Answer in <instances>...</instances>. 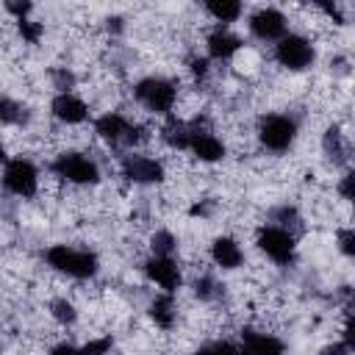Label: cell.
Instances as JSON below:
<instances>
[{
  "label": "cell",
  "mask_w": 355,
  "mask_h": 355,
  "mask_svg": "<svg viewBox=\"0 0 355 355\" xmlns=\"http://www.w3.org/2000/svg\"><path fill=\"white\" fill-rule=\"evenodd\" d=\"M44 261L50 269H55L72 280H89L100 269V261L92 250H80L72 244H50L44 250Z\"/></svg>",
  "instance_id": "cell-1"
},
{
  "label": "cell",
  "mask_w": 355,
  "mask_h": 355,
  "mask_svg": "<svg viewBox=\"0 0 355 355\" xmlns=\"http://www.w3.org/2000/svg\"><path fill=\"white\" fill-rule=\"evenodd\" d=\"M133 100L150 114L169 116L178 103V83L164 75H147L133 83Z\"/></svg>",
  "instance_id": "cell-2"
},
{
  "label": "cell",
  "mask_w": 355,
  "mask_h": 355,
  "mask_svg": "<svg viewBox=\"0 0 355 355\" xmlns=\"http://www.w3.org/2000/svg\"><path fill=\"white\" fill-rule=\"evenodd\" d=\"M94 133L111 144V147H136L139 141L147 139V130L141 125H136L133 119H128L119 111H105L103 116L94 119Z\"/></svg>",
  "instance_id": "cell-3"
},
{
  "label": "cell",
  "mask_w": 355,
  "mask_h": 355,
  "mask_svg": "<svg viewBox=\"0 0 355 355\" xmlns=\"http://www.w3.org/2000/svg\"><path fill=\"white\" fill-rule=\"evenodd\" d=\"M297 119L291 114H263L258 122V141L269 153H288L297 139Z\"/></svg>",
  "instance_id": "cell-4"
},
{
  "label": "cell",
  "mask_w": 355,
  "mask_h": 355,
  "mask_svg": "<svg viewBox=\"0 0 355 355\" xmlns=\"http://www.w3.org/2000/svg\"><path fill=\"white\" fill-rule=\"evenodd\" d=\"M50 169H53L55 178H61L67 183H75V186H94V183H100L97 161L89 158L86 153H78V150H67V153L55 155Z\"/></svg>",
  "instance_id": "cell-5"
},
{
  "label": "cell",
  "mask_w": 355,
  "mask_h": 355,
  "mask_svg": "<svg viewBox=\"0 0 355 355\" xmlns=\"http://www.w3.org/2000/svg\"><path fill=\"white\" fill-rule=\"evenodd\" d=\"M255 244L258 250L277 266H288L294 263V255H297V239L291 230L286 227H277V225H261L258 233H255Z\"/></svg>",
  "instance_id": "cell-6"
},
{
  "label": "cell",
  "mask_w": 355,
  "mask_h": 355,
  "mask_svg": "<svg viewBox=\"0 0 355 355\" xmlns=\"http://www.w3.org/2000/svg\"><path fill=\"white\" fill-rule=\"evenodd\" d=\"M0 180H3V189L8 194L22 197V200H28L39 191V169L31 158H22V155L8 158L3 164V178Z\"/></svg>",
  "instance_id": "cell-7"
},
{
  "label": "cell",
  "mask_w": 355,
  "mask_h": 355,
  "mask_svg": "<svg viewBox=\"0 0 355 355\" xmlns=\"http://www.w3.org/2000/svg\"><path fill=\"white\" fill-rule=\"evenodd\" d=\"M275 61L283 69L302 72L316 61V47L311 44V39H305L300 33H286L283 39L275 42Z\"/></svg>",
  "instance_id": "cell-8"
},
{
  "label": "cell",
  "mask_w": 355,
  "mask_h": 355,
  "mask_svg": "<svg viewBox=\"0 0 355 355\" xmlns=\"http://www.w3.org/2000/svg\"><path fill=\"white\" fill-rule=\"evenodd\" d=\"M119 172L125 180L136 183V186H155L166 178V169L158 158L153 155H141V153H128L119 161Z\"/></svg>",
  "instance_id": "cell-9"
},
{
  "label": "cell",
  "mask_w": 355,
  "mask_h": 355,
  "mask_svg": "<svg viewBox=\"0 0 355 355\" xmlns=\"http://www.w3.org/2000/svg\"><path fill=\"white\" fill-rule=\"evenodd\" d=\"M250 33L258 39V42H277L288 33V19L280 8L275 6H263L258 11L250 14V22H247Z\"/></svg>",
  "instance_id": "cell-10"
},
{
  "label": "cell",
  "mask_w": 355,
  "mask_h": 355,
  "mask_svg": "<svg viewBox=\"0 0 355 355\" xmlns=\"http://www.w3.org/2000/svg\"><path fill=\"white\" fill-rule=\"evenodd\" d=\"M144 275L150 283H155L164 294H175L183 283V275H180V266L175 258L169 255H150L144 261Z\"/></svg>",
  "instance_id": "cell-11"
},
{
  "label": "cell",
  "mask_w": 355,
  "mask_h": 355,
  "mask_svg": "<svg viewBox=\"0 0 355 355\" xmlns=\"http://www.w3.org/2000/svg\"><path fill=\"white\" fill-rule=\"evenodd\" d=\"M186 153H191L197 161H202V164H216V161H222L225 158V141L216 136V133H211L208 128H202V125H191V130H189V144H186Z\"/></svg>",
  "instance_id": "cell-12"
},
{
  "label": "cell",
  "mask_w": 355,
  "mask_h": 355,
  "mask_svg": "<svg viewBox=\"0 0 355 355\" xmlns=\"http://www.w3.org/2000/svg\"><path fill=\"white\" fill-rule=\"evenodd\" d=\"M239 349H241V355H286L283 338H277L275 333L258 330V327H244L241 330Z\"/></svg>",
  "instance_id": "cell-13"
},
{
  "label": "cell",
  "mask_w": 355,
  "mask_h": 355,
  "mask_svg": "<svg viewBox=\"0 0 355 355\" xmlns=\"http://www.w3.org/2000/svg\"><path fill=\"white\" fill-rule=\"evenodd\" d=\"M50 111L64 125H80V122L89 119V105L72 92H58L53 97V103H50Z\"/></svg>",
  "instance_id": "cell-14"
},
{
  "label": "cell",
  "mask_w": 355,
  "mask_h": 355,
  "mask_svg": "<svg viewBox=\"0 0 355 355\" xmlns=\"http://www.w3.org/2000/svg\"><path fill=\"white\" fill-rule=\"evenodd\" d=\"M241 39L233 33V31H227V28H216V31H211L208 33V39H205V50H208V61H230L239 50H241Z\"/></svg>",
  "instance_id": "cell-15"
},
{
  "label": "cell",
  "mask_w": 355,
  "mask_h": 355,
  "mask_svg": "<svg viewBox=\"0 0 355 355\" xmlns=\"http://www.w3.org/2000/svg\"><path fill=\"white\" fill-rule=\"evenodd\" d=\"M211 261L219 269L230 272V269H239L244 263V250L233 236H216L211 241Z\"/></svg>",
  "instance_id": "cell-16"
},
{
  "label": "cell",
  "mask_w": 355,
  "mask_h": 355,
  "mask_svg": "<svg viewBox=\"0 0 355 355\" xmlns=\"http://www.w3.org/2000/svg\"><path fill=\"white\" fill-rule=\"evenodd\" d=\"M150 319L161 327V330H169L178 319V305H175V294H155V300L150 302Z\"/></svg>",
  "instance_id": "cell-17"
},
{
  "label": "cell",
  "mask_w": 355,
  "mask_h": 355,
  "mask_svg": "<svg viewBox=\"0 0 355 355\" xmlns=\"http://www.w3.org/2000/svg\"><path fill=\"white\" fill-rule=\"evenodd\" d=\"M322 150L333 164H347L349 158V141L344 139V133L338 128H327L322 136Z\"/></svg>",
  "instance_id": "cell-18"
},
{
  "label": "cell",
  "mask_w": 355,
  "mask_h": 355,
  "mask_svg": "<svg viewBox=\"0 0 355 355\" xmlns=\"http://www.w3.org/2000/svg\"><path fill=\"white\" fill-rule=\"evenodd\" d=\"M202 8H205L222 28L230 25V22H236V19L244 14V6H241L239 0H208Z\"/></svg>",
  "instance_id": "cell-19"
},
{
  "label": "cell",
  "mask_w": 355,
  "mask_h": 355,
  "mask_svg": "<svg viewBox=\"0 0 355 355\" xmlns=\"http://www.w3.org/2000/svg\"><path fill=\"white\" fill-rule=\"evenodd\" d=\"M28 122V108L14 100V97H0V125H25Z\"/></svg>",
  "instance_id": "cell-20"
},
{
  "label": "cell",
  "mask_w": 355,
  "mask_h": 355,
  "mask_svg": "<svg viewBox=\"0 0 355 355\" xmlns=\"http://www.w3.org/2000/svg\"><path fill=\"white\" fill-rule=\"evenodd\" d=\"M191 288H194V294H197L202 302H214V300H219V297L225 294V286H222L216 277H211V275H200V277L191 283Z\"/></svg>",
  "instance_id": "cell-21"
},
{
  "label": "cell",
  "mask_w": 355,
  "mask_h": 355,
  "mask_svg": "<svg viewBox=\"0 0 355 355\" xmlns=\"http://www.w3.org/2000/svg\"><path fill=\"white\" fill-rule=\"evenodd\" d=\"M150 250H153L150 255H169L172 258V252L178 250V239L169 230H155L150 239Z\"/></svg>",
  "instance_id": "cell-22"
},
{
  "label": "cell",
  "mask_w": 355,
  "mask_h": 355,
  "mask_svg": "<svg viewBox=\"0 0 355 355\" xmlns=\"http://www.w3.org/2000/svg\"><path fill=\"white\" fill-rule=\"evenodd\" d=\"M50 313H53V319L61 322V324H75V319H78L75 305H72L69 300H64V297H58V300L50 302Z\"/></svg>",
  "instance_id": "cell-23"
},
{
  "label": "cell",
  "mask_w": 355,
  "mask_h": 355,
  "mask_svg": "<svg viewBox=\"0 0 355 355\" xmlns=\"http://www.w3.org/2000/svg\"><path fill=\"white\" fill-rule=\"evenodd\" d=\"M191 355H241V349L233 341H208V344L197 347Z\"/></svg>",
  "instance_id": "cell-24"
},
{
  "label": "cell",
  "mask_w": 355,
  "mask_h": 355,
  "mask_svg": "<svg viewBox=\"0 0 355 355\" xmlns=\"http://www.w3.org/2000/svg\"><path fill=\"white\" fill-rule=\"evenodd\" d=\"M17 31H19V36L28 44H36L42 39V33H44V25L42 22H33V19H17Z\"/></svg>",
  "instance_id": "cell-25"
},
{
  "label": "cell",
  "mask_w": 355,
  "mask_h": 355,
  "mask_svg": "<svg viewBox=\"0 0 355 355\" xmlns=\"http://www.w3.org/2000/svg\"><path fill=\"white\" fill-rule=\"evenodd\" d=\"M111 347H114L111 336H103V338H92V341H89V344H83L80 349H83V355H105Z\"/></svg>",
  "instance_id": "cell-26"
},
{
  "label": "cell",
  "mask_w": 355,
  "mask_h": 355,
  "mask_svg": "<svg viewBox=\"0 0 355 355\" xmlns=\"http://www.w3.org/2000/svg\"><path fill=\"white\" fill-rule=\"evenodd\" d=\"M338 250H341L347 258H352V255H355V233H352V227L338 230Z\"/></svg>",
  "instance_id": "cell-27"
},
{
  "label": "cell",
  "mask_w": 355,
  "mask_h": 355,
  "mask_svg": "<svg viewBox=\"0 0 355 355\" xmlns=\"http://www.w3.org/2000/svg\"><path fill=\"white\" fill-rule=\"evenodd\" d=\"M319 355H352V347H349L347 341H333V344L322 347Z\"/></svg>",
  "instance_id": "cell-28"
},
{
  "label": "cell",
  "mask_w": 355,
  "mask_h": 355,
  "mask_svg": "<svg viewBox=\"0 0 355 355\" xmlns=\"http://www.w3.org/2000/svg\"><path fill=\"white\" fill-rule=\"evenodd\" d=\"M50 355H83V349L75 347V344H69V341H61V344H55L50 349Z\"/></svg>",
  "instance_id": "cell-29"
},
{
  "label": "cell",
  "mask_w": 355,
  "mask_h": 355,
  "mask_svg": "<svg viewBox=\"0 0 355 355\" xmlns=\"http://www.w3.org/2000/svg\"><path fill=\"white\" fill-rule=\"evenodd\" d=\"M6 8H8L17 19H28V14H31L33 6H31V3H6Z\"/></svg>",
  "instance_id": "cell-30"
},
{
  "label": "cell",
  "mask_w": 355,
  "mask_h": 355,
  "mask_svg": "<svg viewBox=\"0 0 355 355\" xmlns=\"http://www.w3.org/2000/svg\"><path fill=\"white\" fill-rule=\"evenodd\" d=\"M191 75L197 80H202L208 75V58H191Z\"/></svg>",
  "instance_id": "cell-31"
},
{
  "label": "cell",
  "mask_w": 355,
  "mask_h": 355,
  "mask_svg": "<svg viewBox=\"0 0 355 355\" xmlns=\"http://www.w3.org/2000/svg\"><path fill=\"white\" fill-rule=\"evenodd\" d=\"M352 180H355V175L347 172V175L341 178V183H338V194H341L344 200H352Z\"/></svg>",
  "instance_id": "cell-32"
},
{
  "label": "cell",
  "mask_w": 355,
  "mask_h": 355,
  "mask_svg": "<svg viewBox=\"0 0 355 355\" xmlns=\"http://www.w3.org/2000/svg\"><path fill=\"white\" fill-rule=\"evenodd\" d=\"M8 158H6V144H3V139H0V164H6Z\"/></svg>",
  "instance_id": "cell-33"
}]
</instances>
